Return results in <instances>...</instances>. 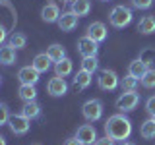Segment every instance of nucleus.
Returning <instances> with one entry per match:
<instances>
[{"instance_id":"nucleus-32","label":"nucleus","mask_w":155,"mask_h":145,"mask_svg":"<svg viewBox=\"0 0 155 145\" xmlns=\"http://www.w3.org/2000/svg\"><path fill=\"white\" fill-rule=\"evenodd\" d=\"M93 145H114V141H113V139H110V137H107V135H105V137H97V141L93 143Z\"/></svg>"},{"instance_id":"nucleus-18","label":"nucleus","mask_w":155,"mask_h":145,"mask_svg":"<svg viewBox=\"0 0 155 145\" xmlns=\"http://www.w3.org/2000/svg\"><path fill=\"white\" fill-rule=\"evenodd\" d=\"M72 68H74V64H72L70 58H62V60L54 62V76H60V77H66L72 74Z\"/></svg>"},{"instance_id":"nucleus-26","label":"nucleus","mask_w":155,"mask_h":145,"mask_svg":"<svg viewBox=\"0 0 155 145\" xmlns=\"http://www.w3.org/2000/svg\"><path fill=\"white\" fill-rule=\"evenodd\" d=\"M138 85H140V79L134 77V76H130V74L124 76L122 79H120V87H122V91H136Z\"/></svg>"},{"instance_id":"nucleus-12","label":"nucleus","mask_w":155,"mask_h":145,"mask_svg":"<svg viewBox=\"0 0 155 145\" xmlns=\"http://www.w3.org/2000/svg\"><path fill=\"white\" fill-rule=\"evenodd\" d=\"M58 27H60V31H72V29L78 27V16L72 10H68V12H62L60 18H58Z\"/></svg>"},{"instance_id":"nucleus-22","label":"nucleus","mask_w":155,"mask_h":145,"mask_svg":"<svg viewBox=\"0 0 155 145\" xmlns=\"http://www.w3.org/2000/svg\"><path fill=\"white\" fill-rule=\"evenodd\" d=\"M18 95H19V99H21L23 103H25V101H35L37 89H35V85H19Z\"/></svg>"},{"instance_id":"nucleus-3","label":"nucleus","mask_w":155,"mask_h":145,"mask_svg":"<svg viewBox=\"0 0 155 145\" xmlns=\"http://www.w3.org/2000/svg\"><path fill=\"white\" fill-rule=\"evenodd\" d=\"M81 114L87 122H97L103 116V101L101 99H89L85 101L84 106H81Z\"/></svg>"},{"instance_id":"nucleus-29","label":"nucleus","mask_w":155,"mask_h":145,"mask_svg":"<svg viewBox=\"0 0 155 145\" xmlns=\"http://www.w3.org/2000/svg\"><path fill=\"white\" fill-rule=\"evenodd\" d=\"M136 10H149L153 4V0H130Z\"/></svg>"},{"instance_id":"nucleus-14","label":"nucleus","mask_w":155,"mask_h":145,"mask_svg":"<svg viewBox=\"0 0 155 145\" xmlns=\"http://www.w3.org/2000/svg\"><path fill=\"white\" fill-rule=\"evenodd\" d=\"M31 66L35 68V70L39 72V74H45V72H48V70H51V66H52V58L48 56L47 52H41V54H37L35 58H33Z\"/></svg>"},{"instance_id":"nucleus-6","label":"nucleus","mask_w":155,"mask_h":145,"mask_svg":"<svg viewBox=\"0 0 155 145\" xmlns=\"http://www.w3.org/2000/svg\"><path fill=\"white\" fill-rule=\"evenodd\" d=\"M8 126H10V130H12V134L23 135V134L29 132V128H31V120L25 118L23 114H14V116H10Z\"/></svg>"},{"instance_id":"nucleus-37","label":"nucleus","mask_w":155,"mask_h":145,"mask_svg":"<svg viewBox=\"0 0 155 145\" xmlns=\"http://www.w3.org/2000/svg\"><path fill=\"white\" fill-rule=\"evenodd\" d=\"M60 2H70V4H72V2H74V0H60Z\"/></svg>"},{"instance_id":"nucleus-1","label":"nucleus","mask_w":155,"mask_h":145,"mask_svg":"<svg viewBox=\"0 0 155 145\" xmlns=\"http://www.w3.org/2000/svg\"><path fill=\"white\" fill-rule=\"evenodd\" d=\"M103 130L105 135L110 137L113 141H126L132 135V122H130L128 116H124V112H118L107 118Z\"/></svg>"},{"instance_id":"nucleus-19","label":"nucleus","mask_w":155,"mask_h":145,"mask_svg":"<svg viewBox=\"0 0 155 145\" xmlns=\"http://www.w3.org/2000/svg\"><path fill=\"white\" fill-rule=\"evenodd\" d=\"M138 31L142 35H151L155 33V18L153 16H143L138 23Z\"/></svg>"},{"instance_id":"nucleus-5","label":"nucleus","mask_w":155,"mask_h":145,"mask_svg":"<svg viewBox=\"0 0 155 145\" xmlns=\"http://www.w3.org/2000/svg\"><path fill=\"white\" fill-rule=\"evenodd\" d=\"M97 83H99V89L103 91H113L118 87L120 83V77L116 76L114 70H101L99 77H97Z\"/></svg>"},{"instance_id":"nucleus-28","label":"nucleus","mask_w":155,"mask_h":145,"mask_svg":"<svg viewBox=\"0 0 155 145\" xmlns=\"http://www.w3.org/2000/svg\"><path fill=\"white\" fill-rule=\"evenodd\" d=\"M97 68H99V60H97V56H85L84 60H81V70L89 72V74L97 72Z\"/></svg>"},{"instance_id":"nucleus-11","label":"nucleus","mask_w":155,"mask_h":145,"mask_svg":"<svg viewBox=\"0 0 155 145\" xmlns=\"http://www.w3.org/2000/svg\"><path fill=\"white\" fill-rule=\"evenodd\" d=\"M89 39H93L95 43H103L107 39V25L103 21H93L87 25V33H85Z\"/></svg>"},{"instance_id":"nucleus-34","label":"nucleus","mask_w":155,"mask_h":145,"mask_svg":"<svg viewBox=\"0 0 155 145\" xmlns=\"http://www.w3.org/2000/svg\"><path fill=\"white\" fill-rule=\"evenodd\" d=\"M64 145H81L80 141H78V137H76V135H74V137H70V139H66V141H64Z\"/></svg>"},{"instance_id":"nucleus-40","label":"nucleus","mask_w":155,"mask_h":145,"mask_svg":"<svg viewBox=\"0 0 155 145\" xmlns=\"http://www.w3.org/2000/svg\"><path fill=\"white\" fill-rule=\"evenodd\" d=\"M33 145H41V143H33Z\"/></svg>"},{"instance_id":"nucleus-7","label":"nucleus","mask_w":155,"mask_h":145,"mask_svg":"<svg viewBox=\"0 0 155 145\" xmlns=\"http://www.w3.org/2000/svg\"><path fill=\"white\" fill-rule=\"evenodd\" d=\"M76 137L81 145H93L97 141V130L91 124H81L76 130Z\"/></svg>"},{"instance_id":"nucleus-36","label":"nucleus","mask_w":155,"mask_h":145,"mask_svg":"<svg viewBox=\"0 0 155 145\" xmlns=\"http://www.w3.org/2000/svg\"><path fill=\"white\" fill-rule=\"evenodd\" d=\"M120 145H136V143H132V141H122Z\"/></svg>"},{"instance_id":"nucleus-23","label":"nucleus","mask_w":155,"mask_h":145,"mask_svg":"<svg viewBox=\"0 0 155 145\" xmlns=\"http://www.w3.org/2000/svg\"><path fill=\"white\" fill-rule=\"evenodd\" d=\"M47 54L52 58V62H58V60H62V58H66V50H64V47H62V45L54 43V45H51V47L47 48Z\"/></svg>"},{"instance_id":"nucleus-35","label":"nucleus","mask_w":155,"mask_h":145,"mask_svg":"<svg viewBox=\"0 0 155 145\" xmlns=\"http://www.w3.org/2000/svg\"><path fill=\"white\" fill-rule=\"evenodd\" d=\"M0 145H6V137L4 135H0Z\"/></svg>"},{"instance_id":"nucleus-21","label":"nucleus","mask_w":155,"mask_h":145,"mask_svg":"<svg viewBox=\"0 0 155 145\" xmlns=\"http://www.w3.org/2000/svg\"><path fill=\"white\" fill-rule=\"evenodd\" d=\"M91 76L93 74H89V72H85V70H80L74 76V87H78V89H87V87L91 85Z\"/></svg>"},{"instance_id":"nucleus-9","label":"nucleus","mask_w":155,"mask_h":145,"mask_svg":"<svg viewBox=\"0 0 155 145\" xmlns=\"http://www.w3.org/2000/svg\"><path fill=\"white\" fill-rule=\"evenodd\" d=\"M39 76H41V74H39V72H37L33 66H23V68H19V72H18L19 85H37Z\"/></svg>"},{"instance_id":"nucleus-24","label":"nucleus","mask_w":155,"mask_h":145,"mask_svg":"<svg viewBox=\"0 0 155 145\" xmlns=\"http://www.w3.org/2000/svg\"><path fill=\"white\" fill-rule=\"evenodd\" d=\"M140 135H142L143 139H155V122L151 118L145 120L142 124V128H140Z\"/></svg>"},{"instance_id":"nucleus-33","label":"nucleus","mask_w":155,"mask_h":145,"mask_svg":"<svg viewBox=\"0 0 155 145\" xmlns=\"http://www.w3.org/2000/svg\"><path fill=\"white\" fill-rule=\"evenodd\" d=\"M8 39V31H6V27L2 25V23H0V45H2L4 41H6Z\"/></svg>"},{"instance_id":"nucleus-13","label":"nucleus","mask_w":155,"mask_h":145,"mask_svg":"<svg viewBox=\"0 0 155 145\" xmlns=\"http://www.w3.org/2000/svg\"><path fill=\"white\" fill-rule=\"evenodd\" d=\"M58 18H60V8H58V4L48 2V4L43 6V10H41V19L43 21L54 23V21H58Z\"/></svg>"},{"instance_id":"nucleus-38","label":"nucleus","mask_w":155,"mask_h":145,"mask_svg":"<svg viewBox=\"0 0 155 145\" xmlns=\"http://www.w3.org/2000/svg\"><path fill=\"white\" fill-rule=\"evenodd\" d=\"M151 120H153V122H155V114H153V116H151Z\"/></svg>"},{"instance_id":"nucleus-15","label":"nucleus","mask_w":155,"mask_h":145,"mask_svg":"<svg viewBox=\"0 0 155 145\" xmlns=\"http://www.w3.org/2000/svg\"><path fill=\"white\" fill-rule=\"evenodd\" d=\"M16 60H18L16 48H14V47H10V45L0 47V64H4V66H12Z\"/></svg>"},{"instance_id":"nucleus-25","label":"nucleus","mask_w":155,"mask_h":145,"mask_svg":"<svg viewBox=\"0 0 155 145\" xmlns=\"http://www.w3.org/2000/svg\"><path fill=\"white\" fill-rule=\"evenodd\" d=\"M8 45L14 47L16 50H18V48H25L27 37L23 35V33H12V35H10V39H8Z\"/></svg>"},{"instance_id":"nucleus-4","label":"nucleus","mask_w":155,"mask_h":145,"mask_svg":"<svg viewBox=\"0 0 155 145\" xmlns=\"http://www.w3.org/2000/svg\"><path fill=\"white\" fill-rule=\"evenodd\" d=\"M140 103V95L136 91H122V95L116 99V108L118 112H132Z\"/></svg>"},{"instance_id":"nucleus-2","label":"nucleus","mask_w":155,"mask_h":145,"mask_svg":"<svg viewBox=\"0 0 155 145\" xmlns=\"http://www.w3.org/2000/svg\"><path fill=\"white\" fill-rule=\"evenodd\" d=\"M109 21H110V25L116 27V29L128 27L130 23H132V10L126 8V6H114L109 14Z\"/></svg>"},{"instance_id":"nucleus-20","label":"nucleus","mask_w":155,"mask_h":145,"mask_svg":"<svg viewBox=\"0 0 155 145\" xmlns=\"http://www.w3.org/2000/svg\"><path fill=\"white\" fill-rule=\"evenodd\" d=\"M72 12H74L78 18L87 16V14L91 12V0H74V2H72Z\"/></svg>"},{"instance_id":"nucleus-31","label":"nucleus","mask_w":155,"mask_h":145,"mask_svg":"<svg viewBox=\"0 0 155 145\" xmlns=\"http://www.w3.org/2000/svg\"><path fill=\"white\" fill-rule=\"evenodd\" d=\"M145 112H147L149 116H153V114H155V95H153V97H149V99L145 101Z\"/></svg>"},{"instance_id":"nucleus-30","label":"nucleus","mask_w":155,"mask_h":145,"mask_svg":"<svg viewBox=\"0 0 155 145\" xmlns=\"http://www.w3.org/2000/svg\"><path fill=\"white\" fill-rule=\"evenodd\" d=\"M10 108L6 105H0V126H4V124H8V120H10Z\"/></svg>"},{"instance_id":"nucleus-8","label":"nucleus","mask_w":155,"mask_h":145,"mask_svg":"<svg viewBox=\"0 0 155 145\" xmlns=\"http://www.w3.org/2000/svg\"><path fill=\"white\" fill-rule=\"evenodd\" d=\"M47 91H48V95H51V97H64L68 93V83L64 81V77L54 76V77L48 79Z\"/></svg>"},{"instance_id":"nucleus-16","label":"nucleus","mask_w":155,"mask_h":145,"mask_svg":"<svg viewBox=\"0 0 155 145\" xmlns=\"http://www.w3.org/2000/svg\"><path fill=\"white\" fill-rule=\"evenodd\" d=\"M147 62H143L142 58H136V60L130 62V66H128V74L130 76H134V77H138V79H142V76L147 72Z\"/></svg>"},{"instance_id":"nucleus-10","label":"nucleus","mask_w":155,"mask_h":145,"mask_svg":"<svg viewBox=\"0 0 155 145\" xmlns=\"http://www.w3.org/2000/svg\"><path fill=\"white\" fill-rule=\"evenodd\" d=\"M97 50H99V43H95L93 39H89L87 35L78 41V52L84 58L85 56H97Z\"/></svg>"},{"instance_id":"nucleus-17","label":"nucleus","mask_w":155,"mask_h":145,"mask_svg":"<svg viewBox=\"0 0 155 145\" xmlns=\"http://www.w3.org/2000/svg\"><path fill=\"white\" fill-rule=\"evenodd\" d=\"M21 114L29 120L39 118V114H41V105H39L37 101H25L23 106H21Z\"/></svg>"},{"instance_id":"nucleus-39","label":"nucleus","mask_w":155,"mask_h":145,"mask_svg":"<svg viewBox=\"0 0 155 145\" xmlns=\"http://www.w3.org/2000/svg\"><path fill=\"white\" fill-rule=\"evenodd\" d=\"M0 85H2V77H0Z\"/></svg>"},{"instance_id":"nucleus-27","label":"nucleus","mask_w":155,"mask_h":145,"mask_svg":"<svg viewBox=\"0 0 155 145\" xmlns=\"http://www.w3.org/2000/svg\"><path fill=\"white\" fill-rule=\"evenodd\" d=\"M140 81L145 89H155V68H147V72L142 76Z\"/></svg>"}]
</instances>
